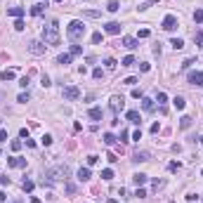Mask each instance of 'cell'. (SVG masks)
I'll use <instances>...</instances> for the list:
<instances>
[{"label": "cell", "mask_w": 203, "mask_h": 203, "mask_svg": "<svg viewBox=\"0 0 203 203\" xmlns=\"http://www.w3.org/2000/svg\"><path fill=\"white\" fill-rule=\"evenodd\" d=\"M43 40L47 45H59V24L57 22H52L50 26L43 28Z\"/></svg>", "instance_id": "6da1fadb"}, {"label": "cell", "mask_w": 203, "mask_h": 203, "mask_svg": "<svg viewBox=\"0 0 203 203\" xmlns=\"http://www.w3.org/2000/svg\"><path fill=\"white\" fill-rule=\"evenodd\" d=\"M45 177H47L50 182L66 180V177H69V166H54V168H47V170H45Z\"/></svg>", "instance_id": "7a4b0ae2"}, {"label": "cell", "mask_w": 203, "mask_h": 203, "mask_svg": "<svg viewBox=\"0 0 203 203\" xmlns=\"http://www.w3.org/2000/svg\"><path fill=\"white\" fill-rule=\"evenodd\" d=\"M66 33H69V38L73 43H78L80 38L85 36V26H83V22H71L69 28H66Z\"/></svg>", "instance_id": "3957f363"}, {"label": "cell", "mask_w": 203, "mask_h": 203, "mask_svg": "<svg viewBox=\"0 0 203 203\" xmlns=\"http://www.w3.org/2000/svg\"><path fill=\"white\" fill-rule=\"evenodd\" d=\"M62 97H64V99H69V102H73V99H78L80 97V90L76 85H69V87H64V90H62Z\"/></svg>", "instance_id": "277c9868"}, {"label": "cell", "mask_w": 203, "mask_h": 203, "mask_svg": "<svg viewBox=\"0 0 203 203\" xmlns=\"http://www.w3.org/2000/svg\"><path fill=\"white\" fill-rule=\"evenodd\" d=\"M28 52H31V54H45V43H40V40H31V43H28Z\"/></svg>", "instance_id": "5b68a950"}, {"label": "cell", "mask_w": 203, "mask_h": 203, "mask_svg": "<svg viewBox=\"0 0 203 203\" xmlns=\"http://www.w3.org/2000/svg\"><path fill=\"white\" fill-rule=\"evenodd\" d=\"M163 28H166V31H175V28H177V17L175 14H166V19H163Z\"/></svg>", "instance_id": "8992f818"}, {"label": "cell", "mask_w": 203, "mask_h": 203, "mask_svg": "<svg viewBox=\"0 0 203 203\" xmlns=\"http://www.w3.org/2000/svg\"><path fill=\"white\" fill-rule=\"evenodd\" d=\"M189 83L196 85V87H201L203 85V71H191V73H189Z\"/></svg>", "instance_id": "52a82bcc"}, {"label": "cell", "mask_w": 203, "mask_h": 203, "mask_svg": "<svg viewBox=\"0 0 203 203\" xmlns=\"http://www.w3.org/2000/svg\"><path fill=\"white\" fill-rule=\"evenodd\" d=\"M104 31L111 33V36H118V33H121V24H118V22H109L106 26H104Z\"/></svg>", "instance_id": "ba28073f"}, {"label": "cell", "mask_w": 203, "mask_h": 203, "mask_svg": "<svg viewBox=\"0 0 203 203\" xmlns=\"http://www.w3.org/2000/svg\"><path fill=\"white\" fill-rule=\"evenodd\" d=\"M125 106V102H123V97H111V109H113V111H121V109H123Z\"/></svg>", "instance_id": "9c48e42d"}, {"label": "cell", "mask_w": 203, "mask_h": 203, "mask_svg": "<svg viewBox=\"0 0 203 203\" xmlns=\"http://www.w3.org/2000/svg\"><path fill=\"white\" fill-rule=\"evenodd\" d=\"M10 168H26V158H7Z\"/></svg>", "instance_id": "30bf717a"}, {"label": "cell", "mask_w": 203, "mask_h": 203, "mask_svg": "<svg viewBox=\"0 0 203 203\" xmlns=\"http://www.w3.org/2000/svg\"><path fill=\"white\" fill-rule=\"evenodd\" d=\"M121 43H123V47H128V50H135V47H137V38H130V36H125L123 40H121Z\"/></svg>", "instance_id": "8fae6325"}, {"label": "cell", "mask_w": 203, "mask_h": 203, "mask_svg": "<svg viewBox=\"0 0 203 203\" xmlns=\"http://www.w3.org/2000/svg\"><path fill=\"white\" fill-rule=\"evenodd\" d=\"M125 118H128L130 123H135V125L142 123V118H139V111H128V113H125Z\"/></svg>", "instance_id": "7c38bea8"}, {"label": "cell", "mask_w": 203, "mask_h": 203, "mask_svg": "<svg viewBox=\"0 0 203 203\" xmlns=\"http://www.w3.org/2000/svg\"><path fill=\"white\" fill-rule=\"evenodd\" d=\"M7 14H10V17H17V19H22L24 7H19V5H17V7H10V10H7Z\"/></svg>", "instance_id": "4fadbf2b"}, {"label": "cell", "mask_w": 203, "mask_h": 203, "mask_svg": "<svg viewBox=\"0 0 203 203\" xmlns=\"http://www.w3.org/2000/svg\"><path fill=\"white\" fill-rule=\"evenodd\" d=\"M142 109H144V111H154V99H149V97H142Z\"/></svg>", "instance_id": "5bb4252c"}, {"label": "cell", "mask_w": 203, "mask_h": 203, "mask_svg": "<svg viewBox=\"0 0 203 203\" xmlns=\"http://www.w3.org/2000/svg\"><path fill=\"white\" fill-rule=\"evenodd\" d=\"M78 180H80V182H87V180H90V168H80V170H78Z\"/></svg>", "instance_id": "9a60e30c"}, {"label": "cell", "mask_w": 203, "mask_h": 203, "mask_svg": "<svg viewBox=\"0 0 203 203\" xmlns=\"http://www.w3.org/2000/svg\"><path fill=\"white\" fill-rule=\"evenodd\" d=\"M132 182L137 184V187H142V184L146 182V175H144V172H137V175H132Z\"/></svg>", "instance_id": "2e32d148"}, {"label": "cell", "mask_w": 203, "mask_h": 203, "mask_svg": "<svg viewBox=\"0 0 203 203\" xmlns=\"http://www.w3.org/2000/svg\"><path fill=\"white\" fill-rule=\"evenodd\" d=\"M172 104H175V109H177V111H182V109L187 106V102H184V97H175V99H172Z\"/></svg>", "instance_id": "e0dca14e"}, {"label": "cell", "mask_w": 203, "mask_h": 203, "mask_svg": "<svg viewBox=\"0 0 203 203\" xmlns=\"http://www.w3.org/2000/svg\"><path fill=\"white\" fill-rule=\"evenodd\" d=\"M43 10H45V5H43V2H38V5L31 7V14L33 17H40V14H43Z\"/></svg>", "instance_id": "ac0fdd59"}, {"label": "cell", "mask_w": 203, "mask_h": 203, "mask_svg": "<svg viewBox=\"0 0 203 203\" xmlns=\"http://www.w3.org/2000/svg\"><path fill=\"white\" fill-rule=\"evenodd\" d=\"M132 161H137V163H142V161H149V151H137Z\"/></svg>", "instance_id": "d6986e66"}, {"label": "cell", "mask_w": 203, "mask_h": 203, "mask_svg": "<svg viewBox=\"0 0 203 203\" xmlns=\"http://www.w3.org/2000/svg\"><path fill=\"white\" fill-rule=\"evenodd\" d=\"M90 118H92V121H99V118H102V109L99 106H92L90 109Z\"/></svg>", "instance_id": "ffe728a7"}, {"label": "cell", "mask_w": 203, "mask_h": 203, "mask_svg": "<svg viewBox=\"0 0 203 203\" xmlns=\"http://www.w3.org/2000/svg\"><path fill=\"white\" fill-rule=\"evenodd\" d=\"M180 128H182V130L191 128V116H182V121H180Z\"/></svg>", "instance_id": "44dd1931"}, {"label": "cell", "mask_w": 203, "mask_h": 203, "mask_svg": "<svg viewBox=\"0 0 203 203\" xmlns=\"http://www.w3.org/2000/svg\"><path fill=\"white\" fill-rule=\"evenodd\" d=\"M71 59H73V57H71V54H59V57H57V64H71Z\"/></svg>", "instance_id": "7402d4cb"}, {"label": "cell", "mask_w": 203, "mask_h": 203, "mask_svg": "<svg viewBox=\"0 0 203 203\" xmlns=\"http://www.w3.org/2000/svg\"><path fill=\"white\" fill-rule=\"evenodd\" d=\"M14 71H2V73H0V80H14Z\"/></svg>", "instance_id": "603a6c76"}, {"label": "cell", "mask_w": 203, "mask_h": 203, "mask_svg": "<svg viewBox=\"0 0 203 203\" xmlns=\"http://www.w3.org/2000/svg\"><path fill=\"white\" fill-rule=\"evenodd\" d=\"M121 64H123V66H135V57H132V54H128V57H123Z\"/></svg>", "instance_id": "cb8c5ba5"}, {"label": "cell", "mask_w": 203, "mask_h": 203, "mask_svg": "<svg viewBox=\"0 0 203 203\" xmlns=\"http://www.w3.org/2000/svg\"><path fill=\"white\" fill-rule=\"evenodd\" d=\"M78 54H83V47L80 45H71V57H78Z\"/></svg>", "instance_id": "d4e9b609"}, {"label": "cell", "mask_w": 203, "mask_h": 203, "mask_svg": "<svg viewBox=\"0 0 203 203\" xmlns=\"http://www.w3.org/2000/svg\"><path fill=\"white\" fill-rule=\"evenodd\" d=\"M170 45H172L175 50H182V47H184V43H182L180 38H172V40H170Z\"/></svg>", "instance_id": "484cf974"}, {"label": "cell", "mask_w": 203, "mask_h": 203, "mask_svg": "<svg viewBox=\"0 0 203 203\" xmlns=\"http://www.w3.org/2000/svg\"><path fill=\"white\" fill-rule=\"evenodd\" d=\"M111 177H113V170H111V168H106V170H102V180H111Z\"/></svg>", "instance_id": "4316f807"}, {"label": "cell", "mask_w": 203, "mask_h": 203, "mask_svg": "<svg viewBox=\"0 0 203 203\" xmlns=\"http://www.w3.org/2000/svg\"><path fill=\"white\" fill-rule=\"evenodd\" d=\"M22 189H24V191H33V182L31 180H24L22 182Z\"/></svg>", "instance_id": "83f0119b"}, {"label": "cell", "mask_w": 203, "mask_h": 203, "mask_svg": "<svg viewBox=\"0 0 203 203\" xmlns=\"http://www.w3.org/2000/svg\"><path fill=\"white\" fill-rule=\"evenodd\" d=\"M194 43H196V45H203V31H196V33H194Z\"/></svg>", "instance_id": "f1b7e54d"}, {"label": "cell", "mask_w": 203, "mask_h": 203, "mask_svg": "<svg viewBox=\"0 0 203 203\" xmlns=\"http://www.w3.org/2000/svg\"><path fill=\"white\" fill-rule=\"evenodd\" d=\"M156 102H158V104H166V102H168V95H166V92H158V95H156Z\"/></svg>", "instance_id": "f546056e"}, {"label": "cell", "mask_w": 203, "mask_h": 203, "mask_svg": "<svg viewBox=\"0 0 203 203\" xmlns=\"http://www.w3.org/2000/svg\"><path fill=\"white\" fill-rule=\"evenodd\" d=\"M109 12H118V0H109Z\"/></svg>", "instance_id": "4dcf8cb0"}, {"label": "cell", "mask_w": 203, "mask_h": 203, "mask_svg": "<svg viewBox=\"0 0 203 203\" xmlns=\"http://www.w3.org/2000/svg\"><path fill=\"white\" fill-rule=\"evenodd\" d=\"M194 22H196V24L203 22V10H196V12H194Z\"/></svg>", "instance_id": "1f68e13d"}, {"label": "cell", "mask_w": 203, "mask_h": 203, "mask_svg": "<svg viewBox=\"0 0 203 203\" xmlns=\"http://www.w3.org/2000/svg\"><path fill=\"white\" fill-rule=\"evenodd\" d=\"M104 64H106V69H116V64H118V62L109 57V59H104Z\"/></svg>", "instance_id": "d6a6232c"}, {"label": "cell", "mask_w": 203, "mask_h": 203, "mask_svg": "<svg viewBox=\"0 0 203 203\" xmlns=\"http://www.w3.org/2000/svg\"><path fill=\"white\" fill-rule=\"evenodd\" d=\"M104 142H106V144H109V146H111V144H113V142H116V137H113V135H111V132H106V135H104Z\"/></svg>", "instance_id": "836d02e7"}, {"label": "cell", "mask_w": 203, "mask_h": 203, "mask_svg": "<svg viewBox=\"0 0 203 203\" xmlns=\"http://www.w3.org/2000/svg\"><path fill=\"white\" fill-rule=\"evenodd\" d=\"M40 142H43L45 146H50V144H52V135H43V139H40Z\"/></svg>", "instance_id": "e575fe53"}, {"label": "cell", "mask_w": 203, "mask_h": 203, "mask_svg": "<svg viewBox=\"0 0 203 203\" xmlns=\"http://www.w3.org/2000/svg\"><path fill=\"white\" fill-rule=\"evenodd\" d=\"M85 17H90V19H97V17H99V12H97V10H87Z\"/></svg>", "instance_id": "d590c367"}, {"label": "cell", "mask_w": 203, "mask_h": 203, "mask_svg": "<svg viewBox=\"0 0 203 203\" xmlns=\"http://www.w3.org/2000/svg\"><path fill=\"white\" fill-rule=\"evenodd\" d=\"M92 43H95V45L102 43V33H92Z\"/></svg>", "instance_id": "8d00e7d4"}, {"label": "cell", "mask_w": 203, "mask_h": 203, "mask_svg": "<svg viewBox=\"0 0 203 203\" xmlns=\"http://www.w3.org/2000/svg\"><path fill=\"white\" fill-rule=\"evenodd\" d=\"M168 170H170V172H175V170H180V163H177V161H172L170 166H168Z\"/></svg>", "instance_id": "74e56055"}, {"label": "cell", "mask_w": 203, "mask_h": 203, "mask_svg": "<svg viewBox=\"0 0 203 203\" xmlns=\"http://www.w3.org/2000/svg\"><path fill=\"white\" fill-rule=\"evenodd\" d=\"M14 28H17V31H24L26 26H24V22H22V19H17V22H14Z\"/></svg>", "instance_id": "f35d334b"}, {"label": "cell", "mask_w": 203, "mask_h": 203, "mask_svg": "<svg viewBox=\"0 0 203 203\" xmlns=\"http://www.w3.org/2000/svg\"><path fill=\"white\" fill-rule=\"evenodd\" d=\"M22 149V142H19V139H14V142H12V151H19Z\"/></svg>", "instance_id": "ab89813d"}, {"label": "cell", "mask_w": 203, "mask_h": 203, "mask_svg": "<svg viewBox=\"0 0 203 203\" xmlns=\"http://www.w3.org/2000/svg\"><path fill=\"white\" fill-rule=\"evenodd\" d=\"M149 36H151L149 28H142V31H139V38H149Z\"/></svg>", "instance_id": "60d3db41"}, {"label": "cell", "mask_w": 203, "mask_h": 203, "mask_svg": "<svg viewBox=\"0 0 203 203\" xmlns=\"http://www.w3.org/2000/svg\"><path fill=\"white\" fill-rule=\"evenodd\" d=\"M135 196H137V198H144V196H146V191H144V189H139V187H137V191H135Z\"/></svg>", "instance_id": "b9f144b4"}, {"label": "cell", "mask_w": 203, "mask_h": 203, "mask_svg": "<svg viewBox=\"0 0 203 203\" xmlns=\"http://www.w3.org/2000/svg\"><path fill=\"white\" fill-rule=\"evenodd\" d=\"M149 69H151V64H146V62H142V64H139V71H144V73H146Z\"/></svg>", "instance_id": "7bdbcfd3"}, {"label": "cell", "mask_w": 203, "mask_h": 203, "mask_svg": "<svg viewBox=\"0 0 203 203\" xmlns=\"http://www.w3.org/2000/svg\"><path fill=\"white\" fill-rule=\"evenodd\" d=\"M19 102H22V104H26V102H28V92H22V95H19Z\"/></svg>", "instance_id": "ee69618b"}, {"label": "cell", "mask_w": 203, "mask_h": 203, "mask_svg": "<svg viewBox=\"0 0 203 203\" xmlns=\"http://www.w3.org/2000/svg\"><path fill=\"white\" fill-rule=\"evenodd\" d=\"M2 142H7V130H0V144Z\"/></svg>", "instance_id": "f6af8a7d"}, {"label": "cell", "mask_w": 203, "mask_h": 203, "mask_svg": "<svg viewBox=\"0 0 203 203\" xmlns=\"http://www.w3.org/2000/svg\"><path fill=\"white\" fill-rule=\"evenodd\" d=\"M135 83H137V78H135V76H130V78H125V85H135Z\"/></svg>", "instance_id": "bcb514c9"}, {"label": "cell", "mask_w": 203, "mask_h": 203, "mask_svg": "<svg viewBox=\"0 0 203 203\" xmlns=\"http://www.w3.org/2000/svg\"><path fill=\"white\" fill-rule=\"evenodd\" d=\"M97 161H99V158H97V156H87V166H95Z\"/></svg>", "instance_id": "7dc6e473"}, {"label": "cell", "mask_w": 203, "mask_h": 203, "mask_svg": "<svg viewBox=\"0 0 203 203\" xmlns=\"http://www.w3.org/2000/svg\"><path fill=\"white\" fill-rule=\"evenodd\" d=\"M132 97H135V99H142L144 95H142V90H132Z\"/></svg>", "instance_id": "c3c4849f"}, {"label": "cell", "mask_w": 203, "mask_h": 203, "mask_svg": "<svg viewBox=\"0 0 203 203\" xmlns=\"http://www.w3.org/2000/svg\"><path fill=\"white\" fill-rule=\"evenodd\" d=\"M191 64H194V59H187V62H184V64H182V69L187 71V69H189V66H191Z\"/></svg>", "instance_id": "681fc988"}, {"label": "cell", "mask_w": 203, "mask_h": 203, "mask_svg": "<svg viewBox=\"0 0 203 203\" xmlns=\"http://www.w3.org/2000/svg\"><path fill=\"white\" fill-rule=\"evenodd\" d=\"M19 85H22V87H26V85H28V76H24V78L19 80Z\"/></svg>", "instance_id": "f907efd6"}, {"label": "cell", "mask_w": 203, "mask_h": 203, "mask_svg": "<svg viewBox=\"0 0 203 203\" xmlns=\"http://www.w3.org/2000/svg\"><path fill=\"white\" fill-rule=\"evenodd\" d=\"M161 187H163V180H156V182H154V189H156V191H158Z\"/></svg>", "instance_id": "816d5d0a"}, {"label": "cell", "mask_w": 203, "mask_h": 203, "mask_svg": "<svg viewBox=\"0 0 203 203\" xmlns=\"http://www.w3.org/2000/svg\"><path fill=\"white\" fill-rule=\"evenodd\" d=\"M132 139H137V142H139V139H142V130H135V135H132Z\"/></svg>", "instance_id": "f5cc1de1"}, {"label": "cell", "mask_w": 203, "mask_h": 203, "mask_svg": "<svg viewBox=\"0 0 203 203\" xmlns=\"http://www.w3.org/2000/svg\"><path fill=\"white\" fill-rule=\"evenodd\" d=\"M102 73H104L102 69H95V71H92V76H95V78H102Z\"/></svg>", "instance_id": "db71d44e"}, {"label": "cell", "mask_w": 203, "mask_h": 203, "mask_svg": "<svg viewBox=\"0 0 203 203\" xmlns=\"http://www.w3.org/2000/svg\"><path fill=\"white\" fill-rule=\"evenodd\" d=\"M5 198H7V196H5V191H0V201H5Z\"/></svg>", "instance_id": "11a10c76"}, {"label": "cell", "mask_w": 203, "mask_h": 203, "mask_svg": "<svg viewBox=\"0 0 203 203\" xmlns=\"http://www.w3.org/2000/svg\"><path fill=\"white\" fill-rule=\"evenodd\" d=\"M0 102H5V92H0Z\"/></svg>", "instance_id": "9f6ffc18"}, {"label": "cell", "mask_w": 203, "mask_h": 203, "mask_svg": "<svg viewBox=\"0 0 203 203\" xmlns=\"http://www.w3.org/2000/svg\"><path fill=\"white\" fill-rule=\"evenodd\" d=\"M154 2H158V0H149V5H154Z\"/></svg>", "instance_id": "6f0895ef"}, {"label": "cell", "mask_w": 203, "mask_h": 203, "mask_svg": "<svg viewBox=\"0 0 203 203\" xmlns=\"http://www.w3.org/2000/svg\"><path fill=\"white\" fill-rule=\"evenodd\" d=\"M54 2H62V0H54Z\"/></svg>", "instance_id": "680465c9"}, {"label": "cell", "mask_w": 203, "mask_h": 203, "mask_svg": "<svg viewBox=\"0 0 203 203\" xmlns=\"http://www.w3.org/2000/svg\"><path fill=\"white\" fill-rule=\"evenodd\" d=\"M201 177H203V170H201Z\"/></svg>", "instance_id": "91938a15"}, {"label": "cell", "mask_w": 203, "mask_h": 203, "mask_svg": "<svg viewBox=\"0 0 203 203\" xmlns=\"http://www.w3.org/2000/svg\"><path fill=\"white\" fill-rule=\"evenodd\" d=\"M14 203H19V201H14Z\"/></svg>", "instance_id": "94428289"}]
</instances>
